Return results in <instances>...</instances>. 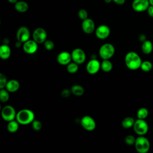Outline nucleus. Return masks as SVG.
I'll use <instances>...</instances> for the list:
<instances>
[{
	"instance_id": "nucleus-17",
	"label": "nucleus",
	"mask_w": 153,
	"mask_h": 153,
	"mask_svg": "<svg viewBox=\"0 0 153 153\" xmlns=\"http://www.w3.org/2000/svg\"><path fill=\"white\" fill-rule=\"evenodd\" d=\"M20 87V83L16 79H10L7 81L5 89L10 93H14L17 91Z\"/></svg>"
},
{
	"instance_id": "nucleus-7",
	"label": "nucleus",
	"mask_w": 153,
	"mask_h": 153,
	"mask_svg": "<svg viewBox=\"0 0 153 153\" xmlns=\"http://www.w3.org/2000/svg\"><path fill=\"white\" fill-rule=\"evenodd\" d=\"M32 37L33 39L38 44H42L47 40V33L44 28L37 27L33 32Z\"/></svg>"
},
{
	"instance_id": "nucleus-30",
	"label": "nucleus",
	"mask_w": 153,
	"mask_h": 153,
	"mask_svg": "<svg viewBox=\"0 0 153 153\" xmlns=\"http://www.w3.org/2000/svg\"><path fill=\"white\" fill-rule=\"evenodd\" d=\"M136 139L134 137V136L133 135H127L126 137H125V143L127 145H133L135 143V141H136Z\"/></svg>"
},
{
	"instance_id": "nucleus-35",
	"label": "nucleus",
	"mask_w": 153,
	"mask_h": 153,
	"mask_svg": "<svg viewBox=\"0 0 153 153\" xmlns=\"http://www.w3.org/2000/svg\"><path fill=\"white\" fill-rule=\"evenodd\" d=\"M146 11H147V13H148V14L149 15V16L153 18V5H150Z\"/></svg>"
},
{
	"instance_id": "nucleus-33",
	"label": "nucleus",
	"mask_w": 153,
	"mask_h": 153,
	"mask_svg": "<svg viewBox=\"0 0 153 153\" xmlns=\"http://www.w3.org/2000/svg\"><path fill=\"white\" fill-rule=\"evenodd\" d=\"M7 81L5 76L2 74H0V89L5 88Z\"/></svg>"
},
{
	"instance_id": "nucleus-8",
	"label": "nucleus",
	"mask_w": 153,
	"mask_h": 153,
	"mask_svg": "<svg viewBox=\"0 0 153 153\" xmlns=\"http://www.w3.org/2000/svg\"><path fill=\"white\" fill-rule=\"evenodd\" d=\"M71 56L73 62L76 63L78 65L82 64L86 59V55L85 52L82 49L79 48L74 49L71 53Z\"/></svg>"
},
{
	"instance_id": "nucleus-29",
	"label": "nucleus",
	"mask_w": 153,
	"mask_h": 153,
	"mask_svg": "<svg viewBox=\"0 0 153 153\" xmlns=\"http://www.w3.org/2000/svg\"><path fill=\"white\" fill-rule=\"evenodd\" d=\"M31 124H32V127L33 129L35 131H39L42 128V124L41 122L39 120H34Z\"/></svg>"
},
{
	"instance_id": "nucleus-21",
	"label": "nucleus",
	"mask_w": 153,
	"mask_h": 153,
	"mask_svg": "<svg viewBox=\"0 0 153 153\" xmlns=\"http://www.w3.org/2000/svg\"><path fill=\"white\" fill-rule=\"evenodd\" d=\"M71 93L76 96H81L84 93V89L82 85L79 84H75L72 86L71 88Z\"/></svg>"
},
{
	"instance_id": "nucleus-4",
	"label": "nucleus",
	"mask_w": 153,
	"mask_h": 153,
	"mask_svg": "<svg viewBox=\"0 0 153 153\" xmlns=\"http://www.w3.org/2000/svg\"><path fill=\"white\" fill-rule=\"evenodd\" d=\"M115 49L114 46L110 43L103 44L99 48V54L103 59H110L115 54Z\"/></svg>"
},
{
	"instance_id": "nucleus-6",
	"label": "nucleus",
	"mask_w": 153,
	"mask_h": 153,
	"mask_svg": "<svg viewBox=\"0 0 153 153\" xmlns=\"http://www.w3.org/2000/svg\"><path fill=\"white\" fill-rule=\"evenodd\" d=\"M16 114L15 109L11 105L5 106L1 111V115L3 120L8 122L14 120L16 117Z\"/></svg>"
},
{
	"instance_id": "nucleus-9",
	"label": "nucleus",
	"mask_w": 153,
	"mask_h": 153,
	"mask_svg": "<svg viewBox=\"0 0 153 153\" xmlns=\"http://www.w3.org/2000/svg\"><path fill=\"white\" fill-rule=\"evenodd\" d=\"M81 126L87 131H93L96 128V123L94 120L88 115L84 116L81 120Z\"/></svg>"
},
{
	"instance_id": "nucleus-34",
	"label": "nucleus",
	"mask_w": 153,
	"mask_h": 153,
	"mask_svg": "<svg viewBox=\"0 0 153 153\" xmlns=\"http://www.w3.org/2000/svg\"><path fill=\"white\" fill-rule=\"evenodd\" d=\"M71 93V90H69L68 89H64L63 90H62V91L61 93V95L63 97H68L70 96Z\"/></svg>"
},
{
	"instance_id": "nucleus-36",
	"label": "nucleus",
	"mask_w": 153,
	"mask_h": 153,
	"mask_svg": "<svg viewBox=\"0 0 153 153\" xmlns=\"http://www.w3.org/2000/svg\"><path fill=\"white\" fill-rule=\"evenodd\" d=\"M112 1L115 4H116L117 5H123L125 3L126 0H112Z\"/></svg>"
},
{
	"instance_id": "nucleus-25",
	"label": "nucleus",
	"mask_w": 153,
	"mask_h": 153,
	"mask_svg": "<svg viewBox=\"0 0 153 153\" xmlns=\"http://www.w3.org/2000/svg\"><path fill=\"white\" fill-rule=\"evenodd\" d=\"M148 111L146 108L142 107L139 108L136 113V115L137 118L139 119H145L148 115Z\"/></svg>"
},
{
	"instance_id": "nucleus-3",
	"label": "nucleus",
	"mask_w": 153,
	"mask_h": 153,
	"mask_svg": "<svg viewBox=\"0 0 153 153\" xmlns=\"http://www.w3.org/2000/svg\"><path fill=\"white\" fill-rule=\"evenodd\" d=\"M134 146L139 153H147L150 148V143L146 137L139 136L136 139Z\"/></svg>"
},
{
	"instance_id": "nucleus-5",
	"label": "nucleus",
	"mask_w": 153,
	"mask_h": 153,
	"mask_svg": "<svg viewBox=\"0 0 153 153\" xmlns=\"http://www.w3.org/2000/svg\"><path fill=\"white\" fill-rule=\"evenodd\" d=\"M134 132L139 136H144L148 131V124L144 119H139L135 120L133 126Z\"/></svg>"
},
{
	"instance_id": "nucleus-12",
	"label": "nucleus",
	"mask_w": 153,
	"mask_h": 153,
	"mask_svg": "<svg viewBox=\"0 0 153 153\" xmlns=\"http://www.w3.org/2000/svg\"><path fill=\"white\" fill-rule=\"evenodd\" d=\"M111 33V30L109 26L105 25L99 26L95 30V34L99 39H105L107 38Z\"/></svg>"
},
{
	"instance_id": "nucleus-22",
	"label": "nucleus",
	"mask_w": 153,
	"mask_h": 153,
	"mask_svg": "<svg viewBox=\"0 0 153 153\" xmlns=\"http://www.w3.org/2000/svg\"><path fill=\"white\" fill-rule=\"evenodd\" d=\"M134 122L135 120L133 117H127L123 120L121 122V126L124 128H129L133 126Z\"/></svg>"
},
{
	"instance_id": "nucleus-26",
	"label": "nucleus",
	"mask_w": 153,
	"mask_h": 153,
	"mask_svg": "<svg viewBox=\"0 0 153 153\" xmlns=\"http://www.w3.org/2000/svg\"><path fill=\"white\" fill-rule=\"evenodd\" d=\"M143 72H148L151 71L152 69V64L149 60H145L142 62L140 68Z\"/></svg>"
},
{
	"instance_id": "nucleus-15",
	"label": "nucleus",
	"mask_w": 153,
	"mask_h": 153,
	"mask_svg": "<svg viewBox=\"0 0 153 153\" xmlns=\"http://www.w3.org/2000/svg\"><path fill=\"white\" fill-rule=\"evenodd\" d=\"M81 27L83 32L87 34L92 33L95 30L94 22L90 18H87L82 20Z\"/></svg>"
},
{
	"instance_id": "nucleus-32",
	"label": "nucleus",
	"mask_w": 153,
	"mask_h": 153,
	"mask_svg": "<svg viewBox=\"0 0 153 153\" xmlns=\"http://www.w3.org/2000/svg\"><path fill=\"white\" fill-rule=\"evenodd\" d=\"M78 17L82 20H84L88 18V13L87 11L84 10V9H81L78 11Z\"/></svg>"
},
{
	"instance_id": "nucleus-10",
	"label": "nucleus",
	"mask_w": 153,
	"mask_h": 153,
	"mask_svg": "<svg viewBox=\"0 0 153 153\" xmlns=\"http://www.w3.org/2000/svg\"><path fill=\"white\" fill-rule=\"evenodd\" d=\"M149 5V0H133L131 4L133 10L138 13L146 11Z\"/></svg>"
},
{
	"instance_id": "nucleus-1",
	"label": "nucleus",
	"mask_w": 153,
	"mask_h": 153,
	"mask_svg": "<svg viewBox=\"0 0 153 153\" xmlns=\"http://www.w3.org/2000/svg\"><path fill=\"white\" fill-rule=\"evenodd\" d=\"M124 62L128 69L134 71L140 68L142 61L137 53L134 51H129L125 56Z\"/></svg>"
},
{
	"instance_id": "nucleus-20",
	"label": "nucleus",
	"mask_w": 153,
	"mask_h": 153,
	"mask_svg": "<svg viewBox=\"0 0 153 153\" xmlns=\"http://www.w3.org/2000/svg\"><path fill=\"white\" fill-rule=\"evenodd\" d=\"M141 49L142 52L145 54H149L153 50V45L149 40H145L142 42Z\"/></svg>"
},
{
	"instance_id": "nucleus-39",
	"label": "nucleus",
	"mask_w": 153,
	"mask_h": 153,
	"mask_svg": "<svg viewBox=\"0 0 153 153\" xmlns=\"http://www.w3.org/2000/svg\"><path fill=\"white\" fill-rule=\"evenodd\" d=\"M149 2L151 5H153V0H149Z\"/></svg>"
},
{
	"instance_id": "nucleus-19",
	"label": "nucleus",
	"mask_w": 153,
	"mask_h": 153,
	"mask_svg": "<svg viewBox=\"0 0 153 153\" xmlns=\"http://www.w3.org/2000/svg\"><path fill=\"white\" fill-rule=\"evenodd\" d=\"M14 8L19 13H25L29 9V5L24 1H19L14 4Z\"/></svg>"
},
{
	"instance_id": "nucleus-37",
	"label": "nucleus",
	"mask_w": 153,
	"mask_h": 153,
	"mask_svg": "<svg viewBox=\"0 0 153 153\" xmlns=\"http://www.w3.org/2000/svg\"><path fill=\"white\" fill-rule=\"evenodd\" d=\"M10 3H11V4H15L18 1L17 0H7Z\"/></svg>"
},
{
	"instance_id": "nucleus-24",
	"label": "nucleus",
	"mask_w": 153,
	"mask_h": 153,
	"mask_svg": "<svg viewBox=\"0 0 153 153\" xmlns=\"http://www.w3.org/2000/svg\"><path fill=\"white\" fill-rule=\"evenodd\" d=\"M19 123L17 120H12L8 122L7 124V130L10 133H15L19 129Z\"/></svg>"
},
{
	"instance_id": "nucleus-2",
	"label": "nucleus",
	"mask_w": 153,
	"mask_h": 153,
	"mask_svg": "<svg viewBox=\"0 0 153 153\" xmlns=\"http://www.w3.org/2000/svg\"><path fill=\"white\" fill-rule=\"evenodd\" d=\"M16 119L20 124L27 125L35 120V114L30 109H23L17 113Z\"/></svg>"
},
{
	"instance_id": "nucleus-18",
	"label": "nucleus",
	"mask_w": 153,
	"mask_h": 153,
	"mask_svg": "<svg viewBox=\"0 0 153 153\" xmlns=\"http://www.w3.org/2000/svg\"><path fill=\"white\" fill-rule=\"evenodd\" d=\"M11 48L7 44H2L0 47V57L3 60L8 59L11 55Z\"/></svg>"
},
{
	"instance_id": "nucleus-16",
	"label": "nucleus",
	"mask_w": 153,
	"mask_h": 153,
	"mask_svg": "<svg viewBox=\"0 0 153 153\" xmlns=\"http://www.w3.org/2000/svg\"><path fill=\"white\" fill-rule=\"evenodd\" d=\"M72 60L71 53L68 51H62L57 56V61L61 65H67Z\"/></svg>"
},
{
	"instance_id": "nucleus-13",
	"label": "nucleus",
	"mask_w": 153,
	"mask_h": 153,
	"mask_svg": "<svg viewBox=\"0 0 153 153\" xmlns=\"http://www.w3.org/2000/svg\"><path fill=\"white\" fill-rule=\"evenodd\" d=\"M38 44L33 39H29L23 42V50L27 54H34L38 50Z\"/></svg>"
},
{
	"instance_id": "nucleus-11",
	"label": "nucleus",
	"mask_w": 153,
	"mask_h": 153,
	"mask_svg": "<svg viewBox=\"0 0 153 153\" xmlns=\"http://www.w3.org/2000/svg\"><path fill=\"white\" fill-rule=\"evenodd\" d=\"M30 36L29 29L26 26L20 27L16 33V38L17 41L21 42H25L29 39Z\"/></svg>"
},
{
	"instance_id": "nucleus-27",
	"label": "nucleus",
	"mask_w": 153,
	"mask_h": 153,
	"mask_svg": "<svg viewBox=\"0 0 153 153\" xmlns=\"http://www.w3.org/2000/svg\"><path fill=\"white\" fill-rule=\"evenodd\" d=\"M67 71L70 74H75L78 70V64L73 62H70L68 65H67L66 67Z\"/></svg>"
},
{
	"instance_id": "nucleus-31",
	"label": "nucleus",
	"mask_w": 153,
	"mask_h": 153,
	"mask_svg": "<svg viewBox=\"0 0 153 153\" xmlns=\"http://www.w3.org/2000/svg\"><path fill=\"white\" fill-rule=\"evenodd\" d=\"M44 48L48 51L52 50L54 47V44L53 41L51 40H45V41L44 42Z\"/></svg>"
},
{
	"instance_id": "nucleus-28",
	"label": "nucleus",
	"mask_w": 153,
	"mask_h": 153,
	"mask_svg": "<svg viewBox=\"0 0 153 153\" xmlns=\"http://www.w3.org/2000/svg\"><path fill=\"white\" fill-rule=\"evenodd\" d=\"M9 91L7 90L5 88L1 89L0 91V100L2 102H6L10 98V95H9Z\"/></svg>"
},
{
	"instance_id": "nucleus-23",
	"label": "nucleus",
	"mask_w": 153,
	"mask_h": 153,
	"mask_svg": "<svg viewBox=\"0 0 153 153\" xmlns=\"http://www.w3.org/2000/svg\"><path fill=\"white\" fill-rule=\"evenodd\" d=\"M112 67H113L112 63L109 60V59L103 60V61L100 63V68L103 71L105 72H110L112 70Z\"/></svg>"
},
{
	"instance_id": "nucleus-38",
	"label": "nucleus",
	"mask_w": 153,
	"mask_h": 153,
	"mask_svg": "<svg viewBox=\"0 0 153 153\" xmlns=\"http://www.w3.org/2000/svg\"><path fill=\"white\" fill-rule=\"evenodd\" d=\"M104 1L107 4H109V3H110V2H111L112 1V0H104Z\"/></svg>"
},
{
	"instance_id": "nucleus-14",
	"label": "nucleus",
	"mask_w": 153,
	"mask_h": 153,
	"mask_svg": "<svg viewBox=\"0 0 153 153\" xmlns=\"http://www.w3.org/2000/svg\"><path fill=\"white\" fill-rule=\"evenodd\" d=\"M100 69V63L96 59H93L88 62L86 66L87 72L91 75L96 74Z\"/></svg>"
}]
</instances>
